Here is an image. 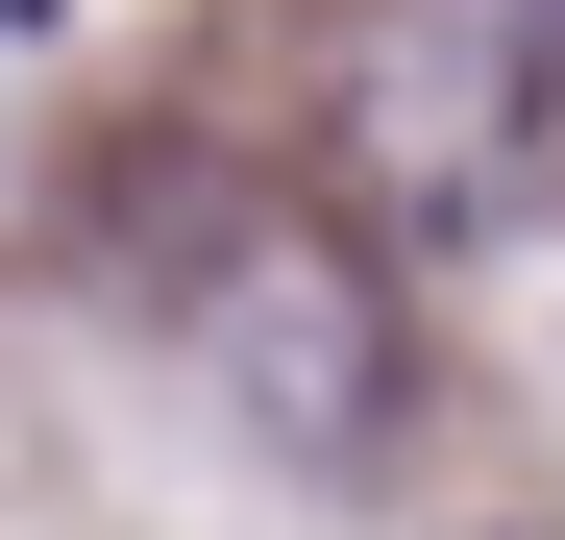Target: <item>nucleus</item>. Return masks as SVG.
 Instances as JSON below:
<instances>
[{
	"mask_svg": "<svg viewBox=\"0 0 565 540\" xmlns=\"http://www.w3.org/2000/svg\"><path fill=\"white\" fill-rule=\"evenodd\" d=\"M198 369L296 442V467H344V442H394V270L320 246V222H222L198 246Z\"/></svg>",
	"mask_w": 565,
	"mask_h": 540,
	"instance_id": "obj_1",
	"label": "nucleus"
},
{
	"mask_svg": "<svg viewBox=\"0 0 565 540\" xmlns=\"http://www.w3.org/2000/svg\"><path fill=\"white\" fill-rule=\"evenodd\" d=\"M0 25H50V0H0Z\"/></svg>",
	"mask_w": 565,
	"mask_h": 540,
	"instance_id": "obj_2",
	"label": "nucleus"
}]
</instances>
